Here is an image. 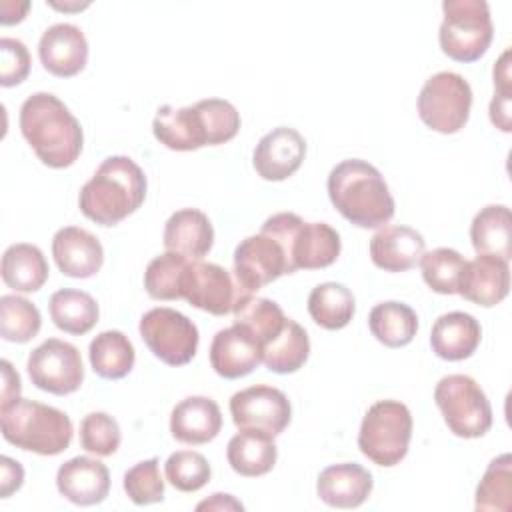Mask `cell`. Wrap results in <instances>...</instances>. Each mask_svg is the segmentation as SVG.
Listing matches in <instances>:
<instances>
[{
    "mask_svg": "<svg viewBox=\"0 0 512 512\" xmlns=\"http://www.w3.org/2000/svg\"><path fill=\"white\" fill-rule=\"evenodd\" d=\"M20 132L50 168L72 166L84 144L82 126L68 106L50 92H34L20 106Z\"/></svg>",
    "mask_w": 512,
    "mask_h": 512,
    "instance_id": "cell-1",
    "label": "cell"
},
{
    "mask_svg": "<svg viewBox=\"0 0 512 512\" xmlns=\"http://www.w3.org/2000/svg\"><path fill=\"white\" fill-rule=\"evenodd\" d=\"M332 206L358 228H380L394 216V198L380 170L366 160L338 162L326 180Z\"/></svg>",
    "mask_w": 512,
    "mask_h": 512,
    "instance_id": "cell-2",
    "label": "cell"
},
{
    "mask_svg": "<svg viewBox=\"0 0 512 512\" xmlns=\"http://www.w3.org/2000/svg\"><path fill=\"white\" fill-rule=\"evenodd\" d=\"M146 174L128 156H108L80 188V212L100 224L116 226L134 214L146 198Z\"/></svg>",
    "mask_w": 512,
    "mask_h": 512,
    "instance_id": "cell-3",
    "label": "cell"
},
{
    "mask_svg": "<svg viewBox=\"0 0 512 512\" xmlns=\"http://www.w3.org/2000/svg\"><path fill=\"white\" fill-rule=\"evenodd\" d=\"M0 428L6 442L40 456L64 452L74 436L66 412L28 398H18L0 408Z\"/></svg>",
    "mask_w": 512,
    "mask_h": 512,
    "instance_id": "cell-4",
    "label": "cell"
},
{
    "mask_svg": "<svg viewBox=\"0 0 512 512\" xmlns=\"http://www.w3.org/2000/svg\"><path fill=\"white\" fill-rule=\"evenodd\" d=\"M260 232L276 238L288 258L290 272L300 268H326L340 256V234L326 222H304L294 212H278L266 218Z\"/></svg>",
    "mask_w": 512,
    "mask_h": 512,
    "instance_id": "cell-5",
    "label": "cell"
},
{
    "mask_svg": "<svg viewBox=\"0 0 512 512\" xmlns=\"http://www.w3.org/2000/svg\"><path fill=\"white\" fill-rule=\"evenodd\" d=\"M412 414L400 400L374 402L360 424L358 448L378 466H396L408 454Z\"/></svg>",
    "mask_w": 512,
    "mask_h": 512,
    "instance_id": "cell-6",
    "label": "cell"
},
{
    "mask_svg": "<svg viewBox=\"0 0 512 512\" xmlns=\"http://www.w3.org/2000/svg\"><path fill=\"white\" fill-rule=\"evenodd\" d=\"M438 42L456 62H476L488 50L494 26L486 0H444Z\"/></svg>",
    "mask_w": 512,
    "mask_h": 512,
    "instance_id": "cell-7",
    "label": "cell"
},
{
    "mask_svg": "<svg viewBox=\"0 0 512 512\" xmlns=\"http://www.w3.org/2000/svg\"><path fill=\"white\" fill-rule=\"evenodd\" d=\"M434 402L458 438H480L492 426V406L480 384L466 374H448L434 388Z\"/></svg>",
    "mask_w": 512,
    "mask_h": 512,
    "instance_id": "cell-8",
    "label": "cell"
},
{
    "mask_svg": "<svg viewBox=\"0 0 512 512\" xmlns=\"http://www.w3.org/2000/svg\"><path fill=\"white\" fill-rule=\"evenodd\" d=\"M418 116L434 132L456 134L470 118L472 88L458 72H436L418 94Z\"/></svg>",
    "mask_w": 512,
    "mask_h": 512,
    "instance_id": "cell-9",
    "label": "cell"
},
{
    "mask_svg": "<svg viewBox=\"0 0 512 512\" xmlns=\"http://www.w3.org/2000/svg\"><path fill=\"white\" fill-rule=\"evenodd\" d=\"M148 350L168 366L188 364L200 342L196 324L174 308H152L142 314L138 324Z\"/></svg>",
    "mask_w": 512,
    "mask_h": 512,
    "instance_id": "cell-10",
    "label": "cell"
},
{
    "mask_svg": "<svg viewBox=\"0 0 512 512\" xmlns=\"http://www.w3.org/2000/svg\"><path fill=\"white\" fill-rule=\"evenodd\" d=\"M252 296L236 280L234 272L214 262L190 260L182 280V298L208 314L224 316Z\"/></svg>",
    "mask_w": 512,
    "mask_h": 512,
    "instance_id": "cell-11",
    "label": "cell"
},
{
    "mask_svg": "<svg viewBox=\"0 0 512 512\" xmlns=\"http://www.w3.org/2000/svg\"><path fill=\"white\" fill-rule=\"evenodd\" d=\"M26 368L36 388L56 396L76 392L84 380V364L78 348L58 338H48L36 346L28 356Z\"/></svg>",
    "mask_w": 512,
    "mask_h": 512,
    "instance_id": "cell-12",
    "label": "cell"
},
{
    "mask_svg": "<svg viewBox=\"0 0 512 512\" xmlns=\"http://www.w3.org/2000/svg\"><path fill=\"white\" fill-rule=\"evenodd\" d=\"M230 414L238 430H258L278 436L290 424L292 406L282 390L256 384L232 394Z\"/></svg>",
    "mask_w": 512,
    "mask_h": 512,
    "instance_id": "cell-13",
    "label": "cell"
},
{
    "mask_svg": "<svg viewBox=\"0 0 512 512\" xmlns=\"http://www.w3.org/2000/svg\"><path fill=\"white\" fill-rule=\"evenodd\" d=\"M232 272L240 286L250 294L284 274H292L282 244L264 232L240 240L234 250Z\"/></svg>",
    "mask_w": 512,
    "mask_h": 512,
    "instance_id": "cell-14",
    "label": "cell"
},
{
    "mask_svg": "<svg viewBox=\"0 0 512 512\" xmlns=\"http://www.w3.org/2000/svg\"><path fill=\"white\" fill-rule=\"evenodd\" d=\"M306 156L304 136L288 126H278L264 134L252 154L256 174L270 182H280L292 176Z\"/></svg>",
    "mask_w": 512,
    "mask_h": 512,
    "instance_id": "cell-15",
    "label": "cell"
},
{
    "mask_svg": "<svg viewBox=\"0 0 512 512\" xmlns=\"http://www.w3.org/2000/svg\"><path fill=\"white\" fill-rule=\"evenodd\" d=\"M38 56L44 70L58 78H70L82 72L88 62V40L76 24L58 22L42 32Z\"/></svg>",
    "mask_w": 512,
    "mask_h": 512,
    "instance_id": "cell-16",
    "label": "cell"
},
{
    "mask_svg": "<svg viewBox=\"0 0 512 512\" xmlns=\"http://www.w3.org/2000/svg\"><path fill=\"white\" fill-rule=\"evenodd\" d=\"M510 290V266L506 260L478 254L466 260L458 278V292L464 300L490 308L500 304Z\"/></svg>",
    "mask_w": 512,
    "mask_h": 512,
    "instance_id": "cell-17",
    "label": "cell"
},
{
    "mask_svg": "<svg viewBox=\"0 0 512 512\" xmlns=\"http://www.w3.org/2000/svg\"><path fill=\"white\" fill-rule=\"evenodd\" d=\"M58 492L76 506H94L110 492V472L106 464L90 456H74L56 472Z\"/></svg>",
    "mask_w": 512,
    "mask_h": 512,
    "instance_id": "cell-18",
    "label": "cell"
},
{
    "mask_svg": "<svg viewBox=\"0 0 512 512\" xmlns=\"http://www.w3.org/2000/svg\"><path fill=\"white\" fill-rule=\"evenodd\" d=\"M52 256L62 274L90 278L102 268L104 248L92 232L80 226H64L52 238Z\"/></svg>",
    "mask_w": 512,
    "mask_h": 512,
    "instance_id": "cell-19",
    "label": "cell"
},
{
    "mask_svg": "<svg viewBox=\"0 0 512 512\" xmlns=\"http://www.w3.org/2000/svg\"><path fill=\"white\" fill-rule=\"evenodd\" d=\"M262 362L260 344L238 324L218 330L210 344V366L226 380L250 374Z\"/></svg>",
    "mask_w": 512,
    "mask_h": 512,
    "instance_id": "cell-20",
    "label": "cell"
},
{
    "mask_svg": "<svg viewBox=\"0 0 512 512\" xmlns=\"http://www.w3.org/2000/svg\"><path fill=\"white\" fill-rule=\"evenodd\" d=\"M374 486L372 474L356 462H340L324 468L316 480L318 498L332 508H358Z\"/></svg>",
    "mask_w": 512,
    "mask_h": 512,
    "instance_id": "cell-21",
    "label": "cell"
},
{
    "mask_svg": "<svg viewBox=\"0 0 512 512\" xmlns=\"http://www.w3.org/2000/svg\"><path fill=\"white\" fill-rule=\"evenodd\" d=\"M426 250L424 236L402 224L382 226L370 238V258L386 272H404L414 268Z\"/></svg>",
    "mask_w": 512,
    "mask_h": 512,
    "instance_id": "cell-22",
    "label": "cell"
},
{
    "mask_svg": "<svg viewBox=\"0 0 512 512\" xmlns=\"http://www.w3.org/2000/svg\"><path fill=\"white\" fill-rule=\"evenodd\" d=\"M222 430L220 406L208 396H188L170 414V432L184 444H206Z\"/></svg>",
    "mask_w": 512,
    "mask_h": 512,
    "instance_id": "cell-23",
    "label": "cell"
},
{
    "mask_svg": "<svg viewBox=\"0 0 512 512\" xmlns=\"http://www.w3.org/2000/svg\"><path fill=\"white\" fill-rule=\"evenodd\" d=\"M482 340L480 322L468 312H446L436 318L430 332L432 352L448 362L470 358Z\"/></svg>",
    "mask_w": 512,
    "mask_h": 512,
    "instance_id": "cell-24",
    "label": "cell"
},
{
    "mask_svg": "<svg viewBox=\"0 0 512 512\" xmlns=\"http://www.w3.org/2000/svg\"><path fill=\"white\" fill-rule=\"evenodd\" d=\"M152 132L156 140L170 150L190 152L208 146L204 120L196 104L184 108L170 104L160 106L152 120Z\"/></svg>",
    "mask_w": 512,
    "mask_h": 512,
    "instance_id": "cell-25",
    "label": "cell"
},
{
    "mask_svg": "<svg viewBox=\"0 0 512 512\" xmlns=\"http://www.w3.org/2000/svg\"><path fill=\"white\" fill-rule=\"evenodd\" d=\"M214 244L210 218L198 208L176 210L164 224V248L190 260H200Z\"/></svg>",
    "mask_w": 512,
    "mask_h": 512,
    "instance_id": "cell-26",
    "label": "cell"
},
{
    "mask_svg": "<svg viewBox=\"0 0 512 512\" xmlns=\"http://www.w3.org/2000/svg\"><path fill=\"white\" fill-rule=\"evenodd\" d=\"M230 468L246 478L268 474L278 458L274 436L258 430H240L234 434L226 448Z\"/></svg>",
    "mask_w": 512,
    "mask_h": 512,
    "instance_id": "cell-27",
    "label": "cell"
},
{
    "mask_svg": "<svg viewBox=\"0 0 512 512\" xmlns=\"http://www.w3.org/2000/svg\"><path fill=\"white\" fill-rule=\"evenodd\" d=\"M0 274L8 288L16 292H36L48 280L50 268L38 246L18 242L4 250Z\"/></svg>",
    "mask_w": 512,
    "mask_h": 512,
    "instance_id": "cell-28",
    "label": "cell"
},
{
    "mask_svg": "<svg viewBox=\"0 0 512 512\" xmlns=\"http://www.w3.org/2000/svg\"><path fill=\"white\" fill-rule=\"evenodd\" d=\"M470 240L476 254H488L502 260L512 256V216L504 204L484 206L470 224Z\"/></svg>",
    "mask_w": 512,
    "mask_h": 512,
    "instance_id": "cell-29",
    "label": "cell"
},
{
    "mask_svg": "<svg viewBox=\"0 0 512 512\" xmlns=\"http://www.w3.org/2000/svg\"><path fill=\"white\" fill-rule=\"evenodd\" d=\"M48 310L54 326L72 336L90 332L100 316L96 300L88 292L76 288L56 290L48 300Z\"/></svg>",
    "mask_w": 512,
    "mask_h": 512,
    "instance_id": "cell-30",
    "label": "cell"
},
{
    "mask_svg": "<svg viewBox=\"0 0 512 512\" xmlns=\"http://www.w3.org/2000/svg\"><path fill=\"white\" fill-rule=\"evenodd\" d=\"M92 370L106 380H120L130 374L136 362V350L120 330H104L88 346Z\"/></svg>",
    "mask_w": 512,
    "mask_h": 512,
    "instance_id": "cell-31",
    "label": "cell"
},
{
    "mask_svg": "<svg viewBox=\"0 0 512 512\" xmlns=\"http://www.w3.org/2000/svg\"><path fill=\"white\" fill-rule=\"evenodd\" d=\"M368 326L380 344L388 348H402L414 340L418 332V316L408 304L388 300L370 310Z\"/></svg>",
    "mask_w": 512,
    "mask_h": 512,
    "instance_id": "cell-32",
    "label": "cell"
},
{
    "mask_svg": "<svg viewBox=\"0 0 512 512\" xmlns=\"http://www.w3.org/2000/svg\"><path fill=\"white\" fill-rule=\"evenodd\" d=\"M310 354L306 330L292 318H286L284 328L262 348V364L276 374H292L304 366Z\"/></svg>",
    "mask_w": 512,
    "mask_h": 512,
    "instance_id": "cell-33",
    "label": "cell"
},
{
    "mask_svg": "<svg viewBox=\"0 0 512 512\" xmlns=\"http://www.w3.org/2000/svg\"><path fill=\"white\" fill-rule=\"evenodd\" d=\"M356 310L354 294L340 282H322L308 294V314L324 330L344 328Z\"/></svg>",
    "mask_w": 512,
    "mask_h": 512,
    "instance_id": "cell-34",
    "label": "cell"
},
{
    "mask_svg": "<svg viewBox=\"0 0 512 512\" xmlns=\"http://www.w3.org/2000/svg\"><path fill=\"white\" fill-rule=\"evenodd\" d=\"M234 324L242 326L264 348L272 338L280 334L286 324L282 308L270 298L248 296L234 308Z\"/></svg>",
    "mask_w": 512,
    "mask_h": 512,
    "instance_id": "cell-35",
    "label": "cell"
},
{
    "mask_svg": "<svg viewBox=\"0 0 512 512\" xmlns=\"http://www.w3.org/2000/svg\"><path fill=\"white\" fill-rule=\"evenodd\" d=\"M190 258L176 252H162L152 258L144 272V288L154 300H178L182 298V280Z\"/></svg>",
    "mask_w": 512,
    "mask_h": 512,
    "instance_id": "cell-36",
    "label": "cell"
},
{
    "mask_svg": "<svg viewBox=\"0 0 512 512\" xmlns=\"http://www.w3.org/2000/svg\"><path fill=\"white\" fill-rule=\"evenodd\" d=\"M512 508V456H496L476 486V510L508 512Z\"/></svg>",
    "mask_w": 512,
    "mask_h": 512,
    "instance_id": "cell-37",
    "label": "cell"
},
{
    "mask_svg": "<svg viewBox=\"0 0 512 512\" xmlns=\"http://www.w3.org/2000/svg\"><path fill=\"white\" fill-rule=\"evenodd\" d=\"M42 326L40 310L18 294L0 296V336L6 342L24 344L32 340Z\"/></svg>",
    "mask_w": 512,
    "mask_h": 512,
    "instance_id": "cell-38",
    "label": "cell"
},
{
    "mask_svg": "<svg viewBox=\"0 0 512 512\" xmlns=\"http://www.w3.org/2000/svg\"><path fill=\"white\" fill-rule=\"evenodd\" d=\"M464 262V256L454 248H434L430 252H424L420 258L422 278L428 288L438 294H456Z\"/></svg>",
    "mask_w": 512,
    "mask_h": 512,
    "instance_id": "cell-39",
    "label": "cell"
},
{
    "mask_svg": "<svg viewBox=\"0 0 512 512\" xmlns=\"http://www.w3.org/2000/svg\"><path fill=\"white\" fill-rule=\"evenodd\" d=\"M166 480L180 492H196L204 488L212 476L204 454L194 450H178L164 464Z\"/></svg>",
    "mask_w": 512,
    "mask_h": 512,
    "instance_id": "cell-40",
    "label": "cell"
},
{
    "mask_svg": "<svg viewBox=\"0 0 512 512\" xmlns=\"http://www.w3.org/2000/svg\"><path fill=\"white\" fill-rule=\"evenodd\" d=\"M122 440L116 418L106 412H90L80 422V446L96 456H112Z\"/></svg>",
    "mask_w": 512,
    "mask_h": 512,
    "instance_id": "cell-41",
    "label": "cell"
},
{
    "mask_svg": "<svg viewBox=\"0 0 512 512\" xmlns=\"http://www.w3.org/2000/svg\"><path fill=\"white\" fill-rule=\"evenodd\" d=\"M204 128H206V138L208 146H218L228 140H232L238 130H240V112L236 106L228 100L222 98H206L196 102Z\"/></svg>",
    "mask_w": 512,
    "mask_h": 512,
    "instance_id": "cell-42",
    "label": "cell"
},
{
    "mask_svg": "<svg viewBox=\"0 0 512 512\" xmlns=\"http://www.w3.org/2000/svg\"><path fill=\"white\" fill-rule=\"evenodd\" d=\"M124 490L128 498L138 506L162 502L164 480L160 474L158 458H148L128 468L124 474Z\"/></svg>",
    "mask_w": 512,
    "mask_h": 512,
    "instance_id": "cell-43",
    "label": "cell"
},
{
    "mask_svg": "<svg viewBox=\"0 0 512 512\" xmlns=\"http://www.w3.org/2000/svg\"><path fill=\"white\" fill-rule=\"evenodd\" d=\"M0 54H2L0 84L4 88H10L24 82L30 72V52L26 44L18 38L4 36L0 40Z\"/></svg>",
    "mask_w": 512,
    "mask_h": 512,
    "instance_id": "cell-44",
    "label": "cell"
},
{
    "mask_svg": "<svg viewBox=\"0 0 512 512\" xmlns=\"http://www.w3.org/2000/svg\"><path fill=\"white\" fill-rule=\"evenodd\" d=\"M24 482V468L18 460L10 456L0 458V496L8 498Z\"/></svg>",
    "mask_w": 512,
    "mask_h": 512,
    "instance_id": "cell-45",
    "label": "cell"
},
{
    "mask_svg": "<svg viewBox=\"0 0 512 512\" xmlns=\"http://www.w3.org/2000/svg\"><path fill=\"white\" fill-rule=\"evenodd\" d=\"M510 106L512 98L506 92H494V98L490 100V120L492 124L502 130L510 132L512 130V116H510Z\"/></svg>",
    "mask_w": 512,
    "mask_h": 512,
    "instance_id": "cell-46",
    "label": "cell"
},
{
    "mask_svg": "<svg viewBox=\"0 0 512 512\" xmlns=\"http://www.w3.org/2000/svg\"><path fill=\"white\" fill-rule=\"evenodd\" d=\"M0 366H2V402H0V408H2L20 398L22 386H20L18 372L12 368L8 360H2Z\"/></svg>",
    "mask_w": 512,
    "mask_h": 512,
    "instance_id": "cell-47",
    "label": "cell"
},
{
    "mask_svg": "<svg viewBox=\"0 0 512 512\" xmlns=\"http://www.w3.org/2000/svg\"><path fill=\"white\" fill-rule=\"evenodd\" d=\"M494 88L496 92H506V94H512V88H510V50L506 48L502 52V56L498 58V62L494 64Z\"/></svg>",
    "mask_w": 512,
    "mask_h": 512,
    "instance_id": "cell-48",
    "label": "cell"
},
{
    "mask_svg": "<svg viewBox=\"0 0 512 512\" xmlns=\"http://www.w3.org/2000/svg\"><path fill=\"white\" fill-rule=\"evenodd\" d=\"M196 510H244V506L230 494H212V498L200 502Z\"/></svg>",
    "mask_w": 512,
    "mask_h": 512,
    "instance_id": "cell-49",
    "label": "cell"
}]
</instances>
